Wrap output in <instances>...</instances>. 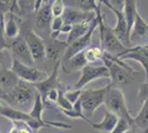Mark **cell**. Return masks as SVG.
Listing matches in <instances>:
<instances>
[{"mask_svg": "<svg viewBox=\"0 0 148 133\" xmlns=\"http://www.w3.org/2000/svg\"><path fill=\"white\" fill-rule=\"evenodd\" d=\"M102 61L110 72L111 81L108 84L111 85V88L121 89V87L128 84L135 74H138V72L126 63V61H123L119 58L111 56L108 53L104 52Z\"/></svg>", "mask_w": 148, "mask_h": 133, "instance_id": "obj_1", "label": "cell"}, {"mask_svg": "<svg viewBox=\"0 0 148 133\" xmlns=\"http://www.w3.org/2000/svg\"><path fill=\"white\" fill-rule=\"evenodd\" d=\"M102 2H99V7L96 9V18L99 20V47L104 50L105 53H108L114 57H119L127 48H125L116 34L113 31V28L105 23L104 14H102Z\"/></svg>", "mask_w": 148, "mask_h": 133, "instance_id": "obj_2", "label": "cell"}, {"mask_svg": "<svg viewBox=\"0 0 148 133\" xmlns=\"http://www.w3.org/2000/svg\"><path fill=\"white\" fill-rule=\"evenodd\" d=\"M38 91L33 84L20 80L18 85L11 92L8 93L9 96V107L20 110L22 112L30 113L31 107H33Z\"/></svg>", "mask_w": 148, "mask_h": 133, "instance_id": "obj_3", "label": "cell"}, {"mask_svg": "<svg viewBox=\"0 0 148 133\" xmlns=\"http://www.w3.org/2000/svg\"><path fill=\"white\" fill-rule=\"evenodd\" d=\"M104 104L106 107V110H108L110 112L117 115L119 119L127 121L130 123V127H135L134 118L132 116L130 110L126 105L125 96H124L122 89L111 88V85H110V90L106 94Z\"/></svg>", "mask_w": 148, "mask_h": 133, "instance_id": "obj_4", "label": "cell"}, {"mask_svg": "<svg viewBox=\"0 0 148 133\" xmlns=\"http://www.w3.org/2000/svg\"><path fill=\"white\" fill-rule=\"evenodd\" d=\"M108 90H110V84H107L104 88L82 90L80 101L83 109V113L85 114L87 119L92 116L99 107L104 104Z\"/></svg>", "mask_w": 148, "mask_h": 133, "instance_id": "obj_5", "label": "cell"}, {"mask_svg": "<svg viewBox=\"0 0 148 133\" xmlns=\"http://www.w3.org/2000/svg\"><path fill=\"white\" fill-rule=\"evenodd\" d=\"M22 34L25 37L27 43L29 45L31 54L33 57V60L36 63L44 62L47 58V49H45V41L41 38L36 31L31 28L30 25H23L21 28Z\"/></svg>", "mask_w": 148, "mask_h": 133, "instance_id": "obj_6", "label": "cell"}, {"mask_svg": "<svg viewBox=\"0 0 148 133\" xmlns=\"http://www.w3.org/2000/svg\"><path fill=\"white\" fill-rule=\"evenodd\" d=\"M10 69L12 70L13 72L17 74L20 80L25 81L28 83H38L45 80L48 78V73L44 72L42 70L37 69L36 67H30L27 64L20 62L16 59L11 58V67Z\"/></svg>", "mask_w": 148, "mask_h": 133, "instance_id": "obj_7", "label": "cell"}, {"mask_svg": "<svg viewBox=\"0 0 148 133\" xmlns=\"http://www.w3.org/2000/svg\"><path fill=\"white\" fill-rule=\"evenodd\" d=\"M102 3H104L105 6H107L112 10V12L116 16V25L113 28V31L116 34V37L119 39V41L122 42L125 48L130 49L132 48V43H130V31L128 30V25H127V21L125 19L123 10L117 9L111 3V1L107 0H103Z\"/></svg>", "mask_w": 148, "mask_h": 133, "instance_id": "obj_8", "label": "cell"}, {"mask_svg": "<svg viewBox=\"0 0 148 133\" xmlns=\"http://www.w3.org/2000/svg\"><path fill=\"white\" fill-rule=\"evenodd\" d=\"M9 50L11 52L12 59H16L27 65L36 67V62L33 60L29 45L27 43L23 34L20 33L17 38L11 40V43L9 44Z\"/></svg>", "mask_w": 148, "mask_h": 133, "instance_id": "obj_9", "label": "cell"}, {"mask_svg": "<svg viewBox=\"0 0 148 133\" xmlns=\"http://www.w3.org/2000/svg\"><path fill=\"white\" fill-rule=\"evenodd\" d=\"M97 28H99V20H97V18H96V19L92 22L90 30H88V32H87L84 37H82V38H80L79 40L74 41L73 43L69 44L68 49H66L65 53H64V56H63V58H62L61 63L68 62L70 59H72V58H73L74 56H76L77 53L83 52V51L86 50L87 48H90V47H91L90 44L92 43L93 33H94V31H95Z\"/></svg>", "mask_w": 148, "mask_h": 133, "instance_id": "obj_10", "label": "cell"}, {"mask_svg": "<svg viewBox=\"0 0 148 133\" xmlns=\"http://www.w3.org/2000/svg\"><path fill=\"white\" fill-rule=\"evenodd\" d=\"M101 78H110V72L108 69L103 65H92V64H87L83 69L81 70V76L79 81L76 82L74 89L82 90L86 84H88L92 81H95Z\"/></svg>", "mask_w": 148, "mask_h": 133, "instance_id": "obj_11", "label": "cell"}, {"mask_svg": "<svg viewBox=\"0 0 148 133\" xmlns=\"http://www.w3.org/2000/svg\"><path fill=\"white\" fill-rule=\"evenodd\" d=\"M60 65H61V61L56 62L53 70H52V73H51L45 80L33 84V87H34L36 90L38 91V93L41 95L44 104H45V102H47L48 95H49V93L52 90L62 88L61 83L59 81V69H60Z\"/></svg>", "mask_w": 148, "mask_h": 133, "instance_id": "obj_12", "label": "cell"}, {"mask_svg": "<svg viewBox=\"0 0 148 133\" xmlns=\"http://www.w3.org/2000/svg\"><path fill=\"white\" fill-rule=\"evenodd\" d=\"M130 43L133 47H145L148 44V22L139 14L136 16L135 23L130 31Z\"/></svg>", "mask_w": 148, "mask_h": 133, "instance_id": "obj_13", "label": "cell"}, {"mask_svg": "<svg viewBox=\"0 0 148 133\" xmlns=\"http://www.w3.org/2000/svg\"><path fill=\"white\" fill-rule=\"evenodd\" d=\"M117 58L123 61L134 60L139 62L145 71L146 78L148 76V47H133L130 49H126Z\"/></svg>", "mask_w": 148, "mask_h": 133, "instance_id": "obj_14", "label": "cell"}, {"mask_svg": "<svg viewBox=\"0 0 148 133\" xmlns=\"http://www.w3.org/2000/svg\"><path fill=\"white\" fill-rule=\"evenodd\" d=\"M52 5H53V1H43L41 8L34 13L36 25L41 30L51 28V22L53 20Z\"/></svg>", "mask_w": 148, "mask_h": 133, "instance_id": "obj_15", "label": "cell"}, {"mask_svg": "<svg viewBox=\"0 0 148 133\" xmlns=\"http://www.w3.org/2000/svg\"><path fill=\"white\" fill-rule=\"evenodd\" d=\"M69 44L66 41H60L58 39H51L45 41V49H47V58L53 60L56 62L62 61L65 51L68 49Z\"/></svg>", "mask_w": 148, "mask_h": 133, "instance_id": "obj_16", "label": "cell"}, {"mask_svg": "<svg viewBox=\"0 0 148 133\" xmlns=\"http://www.w3.org/2000/svg\"><path fill=\"white\" fill-rule=\"evenodd\" d=\"M119 118L117 115H115L114 113L110 112L108 110L105 109L104 112V119L99 122V123H95V122H90V125L95 129L96 131L102 133H111L115 127L117 125Z\"/></svg>", "mask_w": 148, "mask_h": 133, "instance_id": "obj_17", "label": "cell"}, {"mask_svg": "<svg viewBox=\"0 0 148 133\" xmlns=\"http://www.w3.org/2000/svg\"><path fill=\"white\" fill-rule=\"evenodd\" d=\"M19 82H20V79L10 68L0 67V87L7 93L11 92L18 85Z\"/></svg>", "mask_w": 148, "mask_h": 133, "instance_id": "obj_18", "label": "cell"}, {"mask_svg": "<svg viewBox=\"0 0 148 133\" xmlns=\"http://www.w3.org/2000/svg\"><path fill=\"white\" fill-rule=\"evenodd\" d=\"M64 5L65 7L74 8L83 12H95L99 7V2L95 0H69L64 1Z\"/></svg>", "mask_w": 148, "mask_h": 133, "instance_id": "obj_19", "label": "cell"}, {"mask_svg": "<svg viewBox=\"0 0 148 133\" xmlns=\"http://www.w3.org/2000/svg\"><path fill=\"white\" fill-rule=\"evenodd\" d=\"M85 65H87V61L84 56V51L77 53L76 56H74L72 59H70L68 62L62 63V68L63 71L70 73V72H74L77 70H82Z\"/></svg>", "mask_w": 148, "mask_h": 133, "instance_id": "obj_20", "label": "cell"}, {"mask_svg": "<svg viewBox=\"0 0 148 133\" xmlns=\"http://www.w3.org/2000/svg\"><path fill=\"white\" fill-rule=\"evenodd\" d=\"M137 5L138 2L135 0H125L123 5V12L125 16V19L127 21V25H128V30L132 31L133 25L135 23L136 16L138 13L137 10Z\"/></svg>", "mask_w": 148, "mask_h": 133, "instance_id": "obj_21", "label": "cell"}, {"mask_svg": "<svg viewBox=\"0 0 148 133\" xmlns=\"http://www.w3.org/2000/svg\"><path fill=\"white\" fill-rule=\"evenodd\" d=\"M20 19L14 13H8L6 17V36L7 39H16L20 34Z\"/></svg>", "mask_w": 148, "mask_h": 133, "instance_id": "obj_22", "label": "cell"}, {"mask_svg": "<svg viewBox=\"0 0 148 133\" xmlns=\"http://www.w3.org/2000/svg\"><path fill=\"white\" fill-rule=\"evenodd\" d=\"M91 25H92V22H83V23H79V25H74L71 32L69 33L68 39H66L68 44L73 43L74 41L84 37L90 30Z\"/></svg>", "mask_w": 148, "mask_h": 133, "instance_id": "obj_23", "label": "cell"}, {"mask_svg": "<svg viewBox=\"0 0 148 133\" xmlns=\"http://www.w3.org/2000/svg\"><path fill=\"white\" fill-rule=\"evenodd\" d=\"M135 127L139 130H147L148 129V98L142 103V108L137 116L134 118Z\"/></svg>", "mask_w": 148, "mask_h": 133, "instance_id": "obj_24", "label": "cell"}, {"mask_svg": "<svg viewBox=\"0 0 148 133\" xmlns=\"http://www.w3.org/2000/svg\"><path fill=\"white\" fill-rule=\"evenodd\" d=\"M84 56L87 63H93V62H96L97 60H102V58L104 56V50L99 45H91L84 51Z\"/></svg>", "mask_w": 148, "mask_h": 133, "instance_id": "obj_25", "label": "cell"}, {"mask_svg": "<svg viewBox=\"0 0 148 133\" xmlns=\"http://www.w3.org/2000/svg\"><path fill=\"white\" fill-rule=\"evenodd\" d=\"M60 111H61L64 115H66V116L71 118V119H82V120H84L85 122H87L88 124H90V122H91V120L87 119L86 116H85V114L83 113V109H82L81 101L76 102V103L74 104L73 110H71V111H66V110H60Z\"/></svg>", "mask_w": 148, "mask_h": 133, "instance_id": "obj_26", "label": "cell"}, {"mask_svg": "<svg viewBox=\"0 0 148 133\" xmlns=\"http://www.w3.org/2000/svg\"><path fill=\"white\" fill-rule=\"evenodd\" d=\"M43 109H44V103H43V100H42V98H41V95L37 93V96H36V101H34V104H33V107L31 109L30 111V115L33 118V119H36L38 121H42V113H43Z\"/></svg>", "mask_w": 148, "mask_h": 133, "instance_id": "obj_27", "label": "cell"}, {"mask_svg": "<svg viewBox=\"0 0 148 133\" xmlns=\"http://www.w3.org/2000/svg\"><path fill=\"white\" fill-rule=\"evenodd\" d=\"M9 49L6 36V16L0 13V51Z\"/></svg>", "mask_w": 148, "mask_h": 133, "instance_id": "obj_28", "label": "cell"}, {"mask_svg": "<svg viewBox=\"0 0 148 133\" xmlns=\"http://www.w3.org/2000/svg\"><path fill=\"white\" fill-rule=\"evenodd\" d=\"M18 10V1H3L0 0V13L1 14H8L12 12L16 14Z\"/></svg>", "mask_w": 148, "mask_h": 133, "instance_id": "obj_29", "label": "cell"}, {"mask_svg": "<svg viewBox=\"0 0 148 133\" xmlns=\"http://www.w3.org/2000/svg\"><path fill=\"white\" fill-rule=\"evenodd\" d=\"M58 107L60 108V110H66V111H71L73 110V104L69 101L65 96V91L63 90V88H60L59 90V98H58V101H56Z\"/></svg>", "mask_w": 148, "mask_h": 133, "instance_id": "obj_30", "label": "cell"}, {"mask_svg": "<svg viewBox=\"0 0 148 133\" xmlns=\"http://www.w3.org/2000/svg\"><path fill=\"white\" fill-rule=\"evenodd\" d=\"M65 10V5H64V1L62 0H54L53 1V5H52V14H53V18H60L63 16Z\"/></svg>", "mask_w": 148, "mask_h": 133, "instance_id": "obj_31", "label": "cell"}, {"mask_svg": "<svg viewBox=\"0 0 148 133\" xmlns=\"http://www.w3.org/2000/svg\"><path fill=\"white\" fill-rule=\"evenodd\" d=\"M81 95H82V90H77V89H73L70 91H65V96L69 101L71 102L72 104H75L76 102L80 101Z\"/></svg>", "mask_w": 148, "mask_h": 133, "instance_id": "obj_32", "label": "cell"}, {"mask_svg": "<svg viewBox=\"0 0 148 133\" xmlns=\"http://www.w3.org/2000/svg\"><path fill=\"white\" fill-rule=\"evenodd\" d=\"M130 129V125L127 121L123 120V119H119L116 127H115L111 133H125V132H127Z\"/></svg>", "mask_w": 148, "mask_h": 133, "instance_id": "obj_33", "label": "cell"}, {"mask_svg": "<svg viewBox=\"0 0 148 133\" xmlns=\"http://www.w3.org/2000/svg\"><path fill=\"white\" fill-rule=\"evenodd\" d=\"M147 98H148V83L144 82L142 85H140L139 92H138V94H137V99H138V101L140 102V103H143Z\"/></svg>", "mask_w": 148, "mask_h": 133, "instance_id": "obj_34", "label": "cell"}, {"mask_svg": "<svg viewBox=\"0 0 148 133\" xmlns=\"http://www.w3.org/2000/svg\"><path fill=\"white\" fill-rule=\"evenodd\" d=\"M9 133H32V131L27 124L21 123V125H14L11 127Z\"/></svg>", "mask_w": 148, "mask_h": 133, "instance_id": "obj_35", "label": "cell"}, {"mask_svg": "<svg viewBox=\"0 0 148 133\" xmlns=\"http://www.w3.org/2000/svg\"><path fill=\"white\" fill-rule=\"evenodd\" d=\"M0 100H5V101L9 104V96H8V93L3 89L0 87Z\"/></svg>", "mask_w": 148, "mask_h": 133, "instance_id": "obj_36", "label": "cell"}, {"mask_svg": "<svg viewBox=\"0 0 148 133\" xmlns=\"http://www.w3.org/2000/svg\"><path fill=\"white\" fill-rule=\"evenodd\" d=\"M72 28H73V25H63V27H62L61 31H60V33H70L71 32V30H72Z\"/></svg>", "mask_w": 148, "mask_h": 133, "instance_id": "obj_37", "label": "cell"}, {"mask_svg": "<svg viewBox=\"0 0 148 133\" xmlns=\"http://www.w3.org/2000/svg\"><path fill=\"white\" fill-rule=\"evenodd\" d=\"M125 133H148V129L147 130H139L137 127H130V130Z\"/></svg>", "mask_w": 148, "mask_h": 133, "instance_id": "obj_38", "label": "cell"}, {"mask_svg": "<svg viewBox=\"0 0 148 133\" xmlns=\"http://www.w3.org/2000/svg\"><path fill=\"white\" fill-rule=\"evenodd\" d=\"M3 58H5L3 51H0V67H5V65H3V62H5V61H3V60H5Z\"/></svg>", "mask_w": 148, "mask_h": 133, "instance_id": "obj_39", "label": "cell"}, {"mask_svg": "<svg viewBox=\"0 0 148 133\" xmlns=\"http://www.w3.org/2000/svg\"><path fill=\"white\" fill-rule=\"evenodd\" d=\"M2 108H3V105L1 104V101H0V112H1V110H2Z\"/></svg>", "mask_w": 148, "mask_h": 133, "instance_id": "obj_40", "label": "cell"}, {"mask_svg": "<svg viewBox=\"0 0 148 133\" xmlns=\"http://www.w3.org/2000/svg\"><path fill=\"white\" fill-rule=\"evenodd\" d=\"M145 82H147V83H148V76L146 78V81H145Z\"/></svg>", "mask_w": 148, "mask_h": 133, "instance_id": "obj_41", "label": "cell"}, {"mask_svg": "<svg viewBox=\"0 0 148 133\" xmlns=\"http://www.w3.org/2000/svg\"><path fill=\"white\" fill-rule=\"evenodd\" d=\"M145 47H148V44H147V45H145Z\"/></svg>", "mask_w": 148, "mask_h": 133, "instance_id": "obj_42", "label": "cell"}, {"mask_svg": "<svg viewBox=\"0 0 148 133\" xmlns=\"http://www.w3.org/2000/svg\"><path fill=\"white\" fill-rule=\"evenodd\" d=\"M0 133H2V132H0Z\"/></svg>", "mask_w": 148, "mask_h": 133, "instance_id": "obj_43", "label": "cell"}]
</instances>
